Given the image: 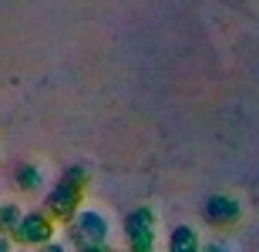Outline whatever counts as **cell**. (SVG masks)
<instances>
[{
  "label": "cell",
  "mask_w": 259,
  "mask_h": 252,
  "mask_svg": "<svg viewBox=\"0 0 259 252\" xmlns=\"http://www.w3.org/2000/svg\"><path fill=\"white\" fill-rule=\"evenodd\" d=\"M128 252H155V212L148 205H138L125 215Z\"/></svg>",
  "instance_id": "1"
},
{
  "label": "cell",
  "mask_w": 259,
  "mask_h": 252,
  "mask_svg": "<svg viewBox=\"0 0 259 252\" xmlns=\"http://www.w3.org/2000/svg\"><path fill=\"white\" fill-rule=\"evenodd\" d=\"M81 195H84V188H77L67 178H61L54 185V192L48 195V215L54 222H74L81 215Z\"/></svg>",
  "instance_id": "2"
},
{
  "label": "cell",
  "mask_w": 259,
  "mask_h": 252,
  "mask_svg": "<svg viewBox=\"0 0 259 252\" xmlns=\"http://www.w3.org/2000/svg\"><path fill=\"white\" fill-rule=\"evenodd\" d=\"M202 215L212 229H229L242 219V205L232 198V195H209L205 205H202Z\"/></svg>",
  "instance_id": "3"
},
{
  "label": "cell",
  "mask_w": 259,
  "mask_h": 252,
  "mask_svg": "<svg viewBox=\"0 0 259 252\" xmlns=\"http://www.w3.org/2000/svg\"><path fill=\"white\" fill-rule=\"evenodd\" d=\"M14 239L24 242V245H40V249H44V245H51V239H54V219H51L48 212H27Z\"/></svg>",
  "instance_id": "4"
},
{
  "label": "cell",
  "mask_w": 259,
  "mask_h": 252,
  "mask_svg": "<svg viewBox=\"0 0 259 252\" xmlns=\"http://www.w3.org/2000/svg\"><path fill=\"white\" fill-rule=\"evenodd\" d=\"M74 239L81 249L88 245H108V219L95 209H88L74 219Z\"/></svg>",
  "instance_id": "5"
},
{
  "label": "cell",
  "mask_w": 259,
  "mask_h": 252,
  "mask_svg": "<svg viewBox=\"0 0 259 252\" xmlns=\"http://www.w3.org/2000/svg\"><path fill=\"white\" fill-rule=\"evenodd\" d=\"M168 252H202V239L192 225H175L168 232Z\"/></svg>",
  "instance_id": "6"
},
{
  "label": "cell",
  "mask_w": 259,
  "mask_h": 252,
  "mask_svg": "<svg viewBox=\"0 0 259 252\" xmlns=\"http://www.w3.org/2000/svg\"><path fill=\"white\" fill-rule=\"evenodd\" d=\"M24 215H27V212H24L17 202H4V205H0V235H17Z\"/></svg>",
  "instance_id": "7"
},
{
  "label": "cell",
  "mask_w": 259,
  "mask_h": 252,
  "mask_svg": "<svg viewBox=\"0 0 259 252\" xmlns=\"http://www.w3.org/2000/svg\"><path fill=\"white\" fill-rule=\"evenodd\" d=\"M40 182H44V175H40L37 165H20L17 168V188H24V192H37Z\"/></svg>",
  "instance_id": "8"
},
{
  "label": "cell",
  "mask_w": 259,
  "mask_h": 252,
  "mask_svg": "<svg viewBox=\"0 0 259 252\" xmlns=\"http://www.w3.org/2000/svg\"><path fill=\"white\" fill-rule=\"evenodd\" d=\"M64 178H67L71 185H77V188H88V182H91V175H88L84 168H77V165H74V168H67Z\"/></svg>",
  "instance_id": "9"
},
{
  "label": "cell",
  "mask_w": 259,
  "mask_h": 252,
  "mask_svg": "<svg viewBox=\"0 0 259 252\" xmlns=\"http://www.w3.org/2000/svg\"><path fill=\"white\" fill-rule=\"evenodd\" d=\"M202 252H229V245H222V242H209V245H202Z\"/></svg>",
  "instance_id": "10"
},
{
  "label": "cell",
  "mask_w": 259,
  "mask_h": 252,
  "mask_svg": "<svg viewBox=\"0 0 259 252\" xmlns=\"http://www.w3.org/2000/svg\"><path fill=\"white\" fill-rule=\"evenodd\" d=\"M0 252H14V242H10L7 235H0Z\"/></svg>",
  "instance_id": "11"
},
{
  "label": "cell",
  "mask_w": 259,
  "mask_h": 252,
  "mask_svg": "<svg viewBox=\"0 0 259 252\" xmlns=\"http://www.w3.org/2000/svg\"><path fill=\"white\" fill-rule=\"evenodd\" d=\"M81 252H115L111 245H88V249H81Z\"/></svg>",
  "instance_id": "12"
},
{
  "label": "cell",
  "mask_w": 259,
  "mask_h": 252,
  "mask_svg": "<svg viewBox=\"0 0 259 252\" xmlns=\"http://www.w3.org/2000/svg\"><path fill=\"white\" fill-rule=\"evenodd\" d=\"M40 252H67V249H64V245H61V242H51V245H44V249H40Z\"/></svg>",
  "instance_id": "13"
}]
</instances>
